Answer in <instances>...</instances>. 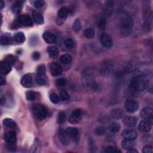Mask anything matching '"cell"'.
Instances as JSON below:
<instances>
[{
	"label": "cell",
	"instance_id": "cell-27",
	"mask_svg": "<svg viewBox=\"0 0 153 153\" xmlns=\"http://www.w3.org/2000/svg\"><path fill=\"white\" fill-rule=\"evenodd\" d=\"M14 39L16 42L18 43H23L25 41V35L22 32H19L15 34L14 36Z\"/></svg>",
	"mask_w": 153,
	"mask_h": 153
},
{
	"label": "cell",
	"instance_id": "cell-7",
	"mask_svg": "<svg viewBox=\"0 0 153 153\" xmlns=\"http://www.w3.org/2000/svg\"><path fill=\"white\" fill-rule=\"evenodd\" d=\"M125 108L130 113H134L139 108V103L133 99H127L125 102Z\"/></svg>",
	"mask_w": 153,
	"mask_h": 153
},
{
	"label": "cell",
	"instance_id": "cell-17",
	"mask_svg": "<svg viewBox=\"0 0 153 153\" xmlns=\"http://www.w3.org/2000/svg\"><path fill=\"white\" fill-rule=\"evenodd\" d=\"M138 128H139V130L141 132H148L151 131V128H152L151 123L148 122V121H145V120L141 121L139 124Z\"/></svg>",
	"mask_w": 153,
	"mask_h": 153
},
{
	"label": "cell",
	"instance_id": "cell-15",
	"mask_svg": "<svg viewBox=\"0 0 153 153\" xmlns=\"http://www.w3.org/2000/svg\"><path fill=\"white\" fill-rule=\"evenodd\" d=\"M16 135L13 131L8 132L4 135V140L8 144H13L16 141Z\"/></svg>",
	"mask_w": 153,
	"mask_h": 153
},
{
	"label": "cell",
	"instance_id": "cell-2",
	"mask_svg": "<svg viewBox=\"0 0 153 153\" xmlns=\"http://www.w3.org/2000/svg\"><path fill=\"white\" fill-rule=\"evenodd\" d=\"M149 81L143 76H138L133 78L130 83L131 89L135 92H142L148 87Z\"/></svg>",
	"mask_w": 153,
	"mask_h": 153
},
{
	"label": "cell",
	"instance_id": "cell-50",
	"mask_svg": "<svg viewBox=\"0 0 153 153\" xmlns=\"http://www.w3.org/2000/svg\"><path fill=\"white\" fill-rule=\"evenodd\" d=\"M127 153H137V152H138V151H137L136 150H135V149L133 148H131V149L127 150Z\"/></svg>",
	"mask_w": 153,
	"mask_h": 153
},
{
	"label": "cell",
	"instance_id": "cell-6",
	"mask_svg": "<svg viewBox=\"0 0 153 153\" xmlns=\"http://www.w3.org/2000/svg\"><path fill=\"white\" fill-rule=\"evenodd\" d=\"M83 112L80 109H76L72 112L68 118V122L71 124H77L82 119Z\"/></svg>",
	"mask_w": 153,
	"mask_h": 153
},
{
	"label": "cell",
	"instance_id": "cell-14",
	"mask_svg": "<svg viewBox=\"0 0 153 153\" xmlns=\"http://www.w3.org/2000/svg\"><path fill=\"white\" fill-rule=\"evenodd\" d=\"M122 136L126 139H129V140H135L138 136L137 133L133 131L131 129H127L123 131L122 133Z\"/></svg>",
	"mask_w": 153,
	"mask_h": 153
},
{
	"label": "cell",
	"instance_id": "cell-53",
	"mask_svg": "<svg viewBox=\"0 0 153 153\" xmlns=\"http://www.w3.org/2000/svg\"><path fill=\"white\" fill-rule=\"evenodd\" d=\"M4 2H3V1H1V4H0V9H2L4 7Z\"/></svg>",
	"mask_w": 153,
	"mask_h": 153
},
{
	"label": "cell",
	"instance_id": "cell-9",
	"mask_svg": "<svg viewBox=\"0 0 153 153\" xmlns=\"http://www.w3.org/2000/svg\"><path fill=\"white\" fill-rule=\"evenodd\" d=\"M65 132L67 134L71 139H72L74 142H78L79 141V131L78 129L75 127H68L66 129Z\"/></svg>",
	"mask_w": 153,
	"mask_h": 153
},
{
	"label": "cell",
	"instance_id": "cell-35",
	"mask_svg": "<svg viewBox=\"0 0 153 153\" xmlns=\"http://www.w3.org/2000/svg\"><path fill=\"white\" fill-rule=\"evenodd\" d=\"M64 44H65V47L68 49H73L75 47V43L74 41V39H72V38H67L64 41Z\"/></svg>",
	"mask_w": 153,
	"mask_h": 153
},
{
	"label": "cell",
	"instance_id": "cell-23",
	"mask_svg": "<svg viewBox=\"0 0 153 153\" xmlns=\"http://www.w3.org/2000/svg\"><path fill=\"white\" fill-rule=\"evenodd\" d=\"M36 83L40 86H44L47 83V78L46 74H38L35 78Z\"/></svg>",
	"mask_w": 153,
	"mask_h": 153
},
{
	"label": "cell",
	"instance_id": "cell-16",
	"mask_svg": "<svg viewBox=\"0 0 153 153\" xmlns=\"http://www.w3.org/2000/svg\"><path fill=\"white\" fill-rule=\"evenodd\" d=\"M141 116L144 119L148 120H152L153 117V112L152 108L150 107H147L142 109L141 112Z\"/></svg>",
	"mask_w": 153,
	"mask_h": 153
},
{
	"label": "cell",
	"instance_id": "cell-30",
	"mask_svg": "<svg viewBox=\"0 0 153 153\" xmlns=\"http://www.w3.org/2000/svg\"><path fill=\"white\" fill-rule=\"evenodd\" d=\"M111 116L115 119L122 118L123 116V112L121 109H116L112 111Z\"/></svg>",
	"mask_w": 153,
	"mask_h": 153
},
{
	"label": "cell",
	"instance_id": "cell-40",
	"mask_svg": "<svg viewBox=\"0 0 153 153\" xmlns=\"http://www.w3.org/2000/svg\"><path fill=\"white\" fill-rule=\"evenodd\" d=\"M66 84H67V80L65 78H60L58 79L56 82V85L59 87H62L63 86H65Z\"/></svg>",
	"mask_w": 153,
	"mask_h": 153
},
{
	"label": "cell",
	"instance_id": "cell-51",
	"mask_svg": "<svg viewBox=\"0 0 153 153\" xmlns=\"http://www.w3.org/2000/svg\"><path fill=\"white\" fill-rule=\"evenodd\" d=\"M6 83V80L5 79V78H3V77H1V78H0V84H1V85H4Z\"/></svg>",
	"mask_w": 153,
	"mask_h": 153
},
{
	"label": "cell",
	"instance_id": "cell-38",
	"mask_svg": "<svg viewBox=\"0 0 153 153\" xmlns=\"http://www.w3.org/2000/svg\"><path fill=\"white\" fill-rule=\"evenodd\" d=\"M50 99L53 103L57 104L59 102L60 98L57 94L55 93H53L50 95Z\"/></svg>",
	"mask_w": 153,
	"mask_h": 153
},
{
	"label": "cell",
	"instance_id": "cell-52",
	"mask_svg": "<svg viewBox=\"0 0 153 153\" xmlns=\"http://www.w3.org/2000/svg\"><path fill=\"white\" fill-rule=\"evenodd\" d=\"M5 101H5V98H1V101H0V103H1V105L2 106H3L5 104Z\"/></svg>",
	"mask_w": 153,
	"mask_h": 153
},
{
	"label": "cell",
	"instance_id": "cell-39",
	"mask_svg": "<svg viewBox=\"0 0 153 153\" xmlns=\"http://www.w3.org/2000/svg\"><path fill=\"white\" fill-rule=\"evenodd\" d=\"M5 61L12 65L14 64L16 61V58L12 54L8 55L5 59Z\"/></svg>",
	"mask_w": 153,
	"mask_h": 153
},
{
	"label": "cell",
	"instance_id": "cell-41",
	"mask_svg": "<svg viewBox=\"0 0 153 153\" xmlns=\"http://www.w3.org/2000/svg\"><path fill=\"white\" fill-rule=\"evenodd\" d=\"M105 132V129L103 126H99L97 127L95 131V133L96 135L98 136H101L103 135Z\"/></svg>",
	"mask_w": 153,
	"mask_h": 153
},
{
	"label": "cell",
	"instance_id": "cell-32",
	"mask_svg": "<svg viewBox=\"0 0 153 153\" xmlns=\"http://www.w3.org/2000/svg\"><path fill=\"white\" fill-rule=\"evenodd\" d=\"M3 123L5 126L9 128H14L16 126V124L14 121L12 119L9 118H4L3 120Z\"/></svg>",
	"mask_w": 153,
	"mask_h": 153
},
{
	"label": "cell",
	"instance_id": "cell-31",
	"mask_svg": "<svg viewBox=\"0 0 153 153\" xmlns=\"http://www.w3.org/2000/svg\"><path fill=\"white\" fill-rule=\"evenodd\" d=\"M26 98L28 101H35L37 98V93L34 91H29L26 93Z\"/></svg>",
	"mask_w": 153,
	"mask_h": 153
},
{
	"label": "cell",
	"instance_id": "cell-42",
	"mask_svg": "<svg viewBox=\"0 0 153 153\" xmlns=\"http://www.w3.org/2000/svg\"><path fill=\"white\" fill-rule=\"evenodd\" d=\"M10 43V38L7 35H2L1 37V44L2 45H7Z\"/></svg>",
	"mask_w": 153,
	"mask_h": 153
},
{
	"label": "cell",
	"instance_id": "cell-33",
	"mask_svg": "<svg viewBox=\"0 0 153 153\" xmlns=\"http://www.w3.org/2000/svg\"><path fill=\"white\" fill-rule=\"evenodd\" d=\"M22 1H17L16 2L13 7L12 11L14 13H19L22 9Z\"/></svg>",
	"mask_w": 153,
	"mask_h": 153
},
{
	"label": "cell",
	"instance_id": "cell-19",
	"mask_svg": "<svg viewBox=\"0 0 153 153\" xmlns=\"http://www.w3.org/2000/svg\"><path fill=\"white\" fill-rule=\"evenodd\" d=\"M12 68L11 65L6 62L5 61L1 62V69H0V72L2 75H7L11 71Z\"/></svg>",
	"mask_w": 153,
	"mask_h": 153
},
{
	"label": "cell",
	"instance_id": "cell-25",
	"mask_svg": "<svg viewBox=\"0 0 153 153\" xmlns=\"http://www.w3.org/2000/svg\"><path fill=\"white\" fill-rule=\"evenodd\" d=\"M114 4L112 1H108L105 4L103 12L106 15H111L113 10Z\"/></svg>",
	"mask_w": 153,
	"mask_h": 153
},
{
	"label": "cell",
	"instance_id": "cell-13",
	"mask_svg": "<svg viewBox=\"0 0 153 153\" xmlns=\"http://www.w3.org/2000/svg\"><path fill=\"white\" fill-rule=\"evenodd\" d=\"M43 38L44 39V41L48 44H54L57 40V37L54 34L48 31L44 33Z\"/></svg>",
	"mask_w": 153,
	"mask_h": 153
},
{
	"label": "cell",
	"instance_id": "cell-48",
	"mask_svg": "<svg viewBox=\"0 0 153 153\" xmlns=\"http://www.w3.org/2000/svg\"><path fill=\"white\" fill-rule=\"evenodd\" d=\"M44 5V1H42V0H37V1H34V6L37 8V9H39L41 8Z\"/></svg>",
	"mask_w": 153,
	"mask_h": 153
},
{
	"label": "cell",
	"instance_id": "cell-29",
	"mask_svg": "<svg viewBox=\"0 0 153 153\" xmlns=\"http://www.w3.org/2000/svg\"><path fill=\"white\" fill-rule=\"evenodd\" d=\"M69 13V10L65 7H63L58 12V16L61 19H65L67 18Z\"/></svg>",
	"mask_w": 153,
	"mask_h": 153
},
{
	"label": "cell",
	"instance_id": "cell-28",
	"mask_svg": "<svg viewBox=\"0 0 153 153\" xmlns=\"http://www.w3.org/2000/svg\"><path fill=\"white\" fill-rule=\"evenodd\" d=\"M72 57L71 56L68 54H64L62 55L60 58V61L63 64H65V65H68L72 62Z\"/></svg>",
	"mask_w": 153,
	"mask_h": 153
},
{
	"label": "cell",
	"instance_id": "cell-21",
	"mask_svg": "<svg viewBox=\"0 0 153 153\" xmlns=\"http://www.w3.org/2000/svg\"><path fill=\"white\" fill-rule=\"evenodd\" d=\"M47 53L52 58H56L59 55V50L58 48L54 46H50L47 48Z\"/></svg>",
	"mask_w": 153,
	"mask_h": 153
},
{
	"label": "cell",
	"instance_id": "cell-4",
	"mask_svg": "<svg viewBox=\"0 0 153 153\" xmlns=\"http://www.w3.org/2000/svg\"><path fill=\"white\" fill-rule=\"evenodd\" d=\"M34 117L39 121L44 120L48 116V110L43 105L37 103L32 108Z\"/></svg>",
	"mask_w": 153,
	"mask_h": 153
},
{
	"label": "cell",
	"instance_id": "cell-8",
	"mask_svg": "<svg viewBox=\"0 0 153 153\" xmlns=\"http://www.w3.org/2000/svg\"><path fill=\"white\" fill-rule=\"evenodd\" d=\"M17 23L19 25L24 27H31L33 25V22L31 17L28 15H21L18 18Z\"/></svg>",
	"mask_w": 153,
	"mask_h": 153
},
{
	"label": "cell",
	"instance_id": "cell-12",
	"mask_svg": "<svg viewBox=\"0 0 153 153\" xmlns=\"http://www.w3.org/2000/svg\"><path fill=\"white\" fill-rule=\"evenodd\" d=\"M22 86L25 88H30L33 86V78L30 74L23 75L20 80Z\"/></svg>",
	"mask_w": 153,
	"mask_h": 153
},
{
	"label": "cell",
	"instance_id": "cell-10",
	"mask_svg": "<svg viewBox=\"0 0 153 153\" xmlns=\"http://www.w3.org/2000/svg\"><path fill=\"white\" fill-rule=\"evenodd\" d=\"M101 43L105 47L110 48L112 46V40L111 37L107 33H103L101 36Z\"/></svg>",
	"mask_w": 153,
	"mask_h": 153
},
{
	"label": "cell",
	"instance_id": "cell-47",
	"mask_svg": "<svg viewBox=\"0 0 153 153\" xmlns=\"http://www.w3.org/2000/svg\"><path fill=\"white\" fill-rule=\"evenodd\" d=\"M142 152L144 153H152L153 148L152 146H146L142 149Z\"/></svg>",
	"mask_w": 153,
	"mask_h": 153
},
{
	"label": "cell",
	"instance_id": "cell-43",
	"mask_svg": "<svg viewBox=\"0 0 153 153\" xmlns=\"http://www.w3.org/2000/svg\"><path fill=\"white\" fill-rule=\"evenodd\" d=\"M107 21L105 18H102L99 20L98 22V27L101 30H104L106 27Z\"/></svg>",
	"mask_w": 153,
	"mask_h": 153
},
{
	"label": "cell",
	"instance_id": "cell-3",
	"mask_svg": "<svg viewBox=\"0 0 153 153\" xmlns=\"http://www.w3.org/2000/svg\"><path fill=\"white\" fill-rule=\"evenodd\" d=\"M133 26V22L130 16L124 15L120 19V29L124 35L130 34Z\"/></svg>",
	"mask_w": 153,
	"mask_h": 153
},
{
	"label": "cell",
	"instance_id": "cell-5",
	"mask_svg": "<svg viewBox=\"0 0 153 153\" xmlns=\"http://www.w3.org/2000/svg\"><path fill=\"white\" fill-rule=\"evenodd\" d=\"M113 69L112 62L109 60H105L101 64L100 67V72L103 76L109 75Z\"/></svg>",
	"mask_w": 153,
	"mask_h": 153
},
{
	"label": "cell",
	"instance_id": "cell-45",
	"mask_svg": "<svg viewBox=\"0 0 153 153\" xmlns=\"http://www.w3.org/2000/svg\"><path fill=\"white\" fill-rule=\"evenodd\" d=\"M105 151L108 153H116V152H120L118 151L116 147L113 146H108L106 148Z\"/></svg>",
	"mask_w": 153,
	"mask_h": 153
},
{
	"label": "cell",
	"instance_id": "cell-24",
	"mask_svg": "<svg viewBox=\"0 0 153 153\" xmlns=\"http://www.w3.org/2000/svg\"><path fill=\"white\" fill-rule=\"evenodd\" d=\"M135 144V143L134 142V140L124 139L122 142V146L125 150H129L132 148H133Z\"/></svg>",
	"mask_w": 153,
	"mask_h": 153
},
{
	"label": "cell",
	"instance_id": "cell-11",
	"mask_svg": "<svg viewBox=\"0 0 153 153\" xmlns=\"http://www.w3.org/2000/svg\"><path fill=\"white\" fill-rule=\"evenodd\" d=\"M51 74L54 77H58L62 74V69L59 64L57 63H52L50 67Z\"/></svg>",
	"mask_w": 153,
	"mask_h": 153
},
{
	"label": "cell",
	"instance_id": "cell-49",
	"mask_svg": "<svg viewBox=\"0 0 153 153\" xmlns=\"http://www.w3.org/2000/svg\"><path fill=\"white\" fill-rule=\"evenodd\" d=\"M40 56H41V55H40L39 53L35 52L33 54V59L34 61H37L40 58Z\"/></svg>",
	"mask_w": 153,
	"mask_h": 153
},
{
	"label": "cell",
	"instance_id": "cell-44",
	"mask_svg": "<svg viewBox=\"0 0 153 153\" xmlns=\"http://www.w3.org/2000/svg\"><path fill=\"white\" fill-rule=\"evenodd\" d=\"M80 29H81V22L78 19H76L73 25V29L75 32H78Z\"/></svg>",
	"mask_w": 153,
	"mask_h": 153
},
{
	"label": "cell",
	"instance_id": "cell-46",
	"mask_svg": "<svg viewBox=\"0 0 153 153\" xmlns=\"http://www.w3.org/2000/svg\"><path fill=\"white\" fill-rule=\"evenodd\" d=\"M46 67L44 65H39L37 68V74H46Z\"/></svg>",
	"mask_w": 153,
	"mask_h": 153
},
{
	"label": "cell",
	"instance_id": "cell-36",
	"mask_svg": "<svg viewBox=\"0 0 153 153\" xmlns=\"http://www.w3.org/2000/svg\"><path fill=\"white\" fill-rule=\"evenodd\" d=\"M66 120V114L65 112L61 111L59 112V114L57 117V122L59 124H62L64 123Z\"/></svg>",
	"mask_w": 153,
	"mask_h": 153
},
{
	"label": "cell",
	"instance_id": "cell-1",
	"mask_svg": "<svg viewBox=\"0 0 153 153\" xmlns=\"http://www.w3.org/2000/svg\"><path fill=\"white\" fill-rule=\"evenodd\" d=\"M82 83L87 92H95L98 88V85L95 81L94 75L90 71H86L83 74Z\"/></svg>",
	"mask_w": 153,
	"mask_h": 153
},
{
	"label": "cell",
	"instance_id": "cell-37",
	"mask_svg": "<svg viewBox=\"0 0 153 153\" xmlns=\"http://www.w3.org/2000/svg\"><path fill=\"white\" fill-rule=\"evenodd\" d=\"M69 97H70V96H69V93L65 90H62L60 92L59 98H60V99L61 101H67L69 99Z\"/></svg>",
	"mask_w": 153,
	"mask_h": 153
},
{
	"label": "cell",
	"instance_id": "cell-18",
	"mask_svg": "<svg viewBox=\"0 0 153 153\" xmlns=\"http://www.w3.org/2000/svg\"><path fill=\"white\" fill-rule=\"evenodd\" d=\"M59 136L62 144L65 145V146H68V145L69 143V137L65 131L60 129L59 131Z\"/></svg>",
	"mask_w": 153,
	"mask_h": 153
},
{
	"label": "cell",
	"instance_id": "cell-26",
	"mask_svg": "<svg viewBox=\"0 0 153 153\" xmlns=\"http://www.w3.org/2000/svg\"><path fill=\"white\" fill-rule=\"evenodd\" d=\"M120 128H121L120 124L116 122L111 123L108 127V130L112 133L118 132L120 130Z\"/></svg>",
	"mask_w": 153,
	"mask_h": 153
},
{
	"label": "cell",
	"instance_id": "cell-34",
	"mask_svg": "<svg viewBox=\"0 0 153 153\" xmlns=\"http://www.w3.org/2000/svg\"><path fill=\"white\" fill-rule=\"evenodd\" d=\"M83 34L87 38H92L95 36V31L93 28H87L83 31Z\"/></svg>",
	"mask_w": 153,
	"mask_h": 153
},
{
	"label": "cell",
	"instance_id": "cell-20",
	"mask_svg": "<svg viewBox=\"0 0 153 153\" xmlns=\"http://www.w3.org/2000/svg\"><path fill=\"white\" fill-rule=\"evenodd\" d=\"M137 118L135 117L127 116L124 118L123 123L127 127H133L137 123Z\"/></svg>",
	"mask_w": 153,
	"mask_h": 153
},
{
	"label": "cell",
	"instance_id": "cell-22",
	"mask_svg": "<svg viewBox=\"0 0 153 153\" xmlns=\"http://www.w3.org/2000/svg\"><path fill=\"white\" fill-rule=\"evenodd\" d=\"M33 18L34 22L37 24H42L44 22V19L42 14L37 11H34L33 12Z\"/></svg>",
	"mask_w": 153,
	"mask_h": 153
}]
</instances>
